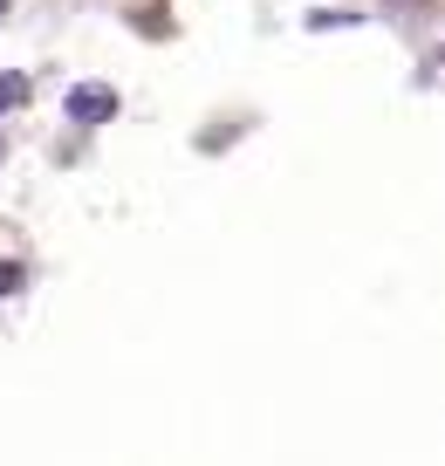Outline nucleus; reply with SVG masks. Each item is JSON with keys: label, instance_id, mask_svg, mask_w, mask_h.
<instances>
[{"label": "nucleus", "instance_id": "nucleus-4", "mask_svg": "<svg viewBox=\"0 0 445 466\" xmlns=\"http://www.w3.org/2000/svg\"><path fill=\"white\" fill-rule=\"evenodd\" d=\"M0 15H7V0H0Z\"/></svg>", "mask_w": 445, "mask_h": 466}, {"label": "nucleus", "instance_id": "nucleus-2", "mask_svg": "<svg viewBox=\"0 0 445 466\" xmlns=\"http://www.w3.org/2000/svg\"><path fill=\"white\" fill-rule=\"evenodd\" d=\"M28 103V76H0V110H21Z\"/></svg>", "mask_w": 445, "mask_h": 466}, {"label": "nucleus", "instance_id": "nucleus-3", "mask_svg": "<svg viewBox=\"0 0 445 466\" xmlns=\"http://www.w3.org/2000/svg\"><path fill=\"white\" fill-rule=\"evenodd\" d=\"M21 281H28V275H21L15 261H0V295H21Z\"/></svg>", "mask_w": 445, "mask_h": 466}, {"label": "nucleus", "instance_id": "nucleus-1", "mask_svg": "<svg viewBox=\"0 0 445 466\" xmlns=\"http://www.w3.org/2000/svg\"><path fill=\"white\" fill-rule=\"evenodd\" d=\"M110 116H116V89H103V83L69 89V124H110Z\"/></svg>", "mask_w": 445, "mask_h": 466}]
</instances>
